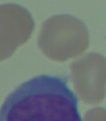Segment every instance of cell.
<instances>
[{"mask_svg": "<svg viewBox=\"0 0 106 121\" xmlns=\"http://www.w3.org/2000/svg\"><path fill=\"white\" fill-rule=\"evenodd\" d=\"M0 121H82L67 78L41 75L23 82L0 108Z\"/></svg>", "mask_w": 106, "mask_h": 121, "instance_id": "obj_1", "label": "cell"}, {"mask_svg": "<svg viewBox=\"0 0 106 121\" xmlns=\"http://www.w3.org/2000/svg\"><path fill=\"white\" fill-rule=\"evenodd\" d=\"M31 24L24 10L15 6L0 7V59L9 55L21 41H25Z\"/></svg>", "mask_w": 106, "mask_h": 121, "instance_id": "obj_2", "label": "cell"}]
</instances>
